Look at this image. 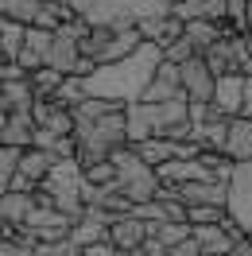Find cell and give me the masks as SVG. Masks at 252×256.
I'll return each instance as SVG.
<instances>
[{"label": "cell", "mask_w": 252, "mask_h": 256, "mask_svg": "<svg viewBox=\"0 0 252 256\" xmlns=\"http://www.w3.org/2000/svg\"><path fill=\"white\" fill-rule=\"evenodd\" d=\"M163 66V47L156 43H144L136 54H128L120 62H101L86 78V94L90 97H105V101H116V105H136L144 101V90L152 86V78Z\"/></svg>", "instance_id": "1"}, {"label": "cell", "mask_w": 252, "mask_h": 256, "mask_svg": "<svg viewBox=\"0 0 252 256\" xmlns=\"http://www.w3.org/2000/svg\"><path fill=\"white\" fill-rule=\"evenodd\" d=\"M74 140H78V163L82 167L112 160V156L128 144V116H124V109L109 112V116H101V120H78Z\"/></svg>", "instance_id": "2"}, {"label": "cell", "mask_w": 252, "mask_h": 256, "mask_svg": "<svg viewBox=\"0 0 252 256\" xmlns=\"http://www.w3.org/2000/svg\"><path fill=\"white\" fill-rule=\"evenodd\" d=\"M112 167H116V190L124 194L132 206H140V202H156L159 198V171L156 167H148V163L136 156V148L132 144H124L116 156H112Z\"/></svg>", "instance_id": "3"}, {"label": "cell", "mask_w": 252, "mask_h": 256, "mask_svg": "<svg viewBox=\"0 0 252 256\" xmlns=\"http://www.w3.org/2000/svg\"><path fill=\"white\" fill-rule=\"evenodd\" d=\"M178 78H182V94L194 101V105H214V94H218V74L210 70L206 54L190 58V62L178 66Z\"/></svg>", "instance_id": "4"}, {"label": "cell", "mask_w": 252, "mask_h": 256, "mask_svg": "<svg viewBox=\"0 0 252 256\" xmlns=\"http://www.w3.org/2000/svg\"><path fill=\"white\" fill-rule=\"evenodd\" d=\"M248 43H244V35H225V39H218L214 47L206 50V62H210V70L214 74H244V66H248Z\"/></svg>", "instance_id": "5"}, {"label": "cell", "mask_w": 252, "mask_h": 256, "mask_svg": "<svg viewBox=\"0 0 252 256\" xmlns=\"http://www.w3.org/2000/svg\"><path fill=\"white\" fill-rule=\"evenodd\" d=\"M229 214L236 218V225L248 237L252 233V163H240L233 182H229Z\"/></svg>", "instance_id": "6"}, {"label": "cell", "mask_w": 252, "mask_h": 256, "mask_svg": "<svg viewBox=\"0 0 252 256\" xmlns=\"http://www.w3.org/2000/svg\"><path fill=\"white\" fill-rule=\"evenodd\" d=\"M28 229L39 240H66L70 229H74V218L62 214V210H54V206H35L32 218H28Z\"/></svg>", "instance_id": "7"}, {"label": "cell", "mask_w": 252, "mask_h": 256, "mask_svg": "<svg viewBox=\"0 0 252 256\" xmlns=\"http://www.w3.org/2000/svg\"><path fill=\"white\" fill-rule=\"evenodd\" d=\"M174 194H178L186 206H225L229 210V182H218V178L182 182V186H174Z\"/></svg>", "instance_id": "8"}, {"label": "cell", "mask_w": 252, "mask_h": 256, "mask_svg": "<svg viewBox=\"0 0 252 256\" xmlns=\"http://www.w3.org/2000/svg\"><path fill=\"white\" fill-rule=\"evenodd\" d=\"M148 237H152V225L140 222V218H132V214H124V218H116V222L109 225V240L120 248V252L144 248V244H148Z\"/></svg>", "instance_id": "9"}, {"label": "cell", "mask_w": 252, "mask_h": 256, "mask_svg": "<svg viewBox=\"0 0 252 256\" xmlns=\"http://www.w3.org/2000/svg\"><path fill=\"white\" fill-rule=\"evenodd\" d=\"M214 109L221 116H229V120L244 112V74H221L218 94H214Z\"/></svg>", "instance_id": "10"}, {"label": "cell", "mask_w": 252, "mask_h": 256, "mask_svg": "<svg viewBox=\"0 0 252 256\" xmlns=\"http://www.w3.org/2000/svg\"><path fill=\"white\" fill-rule=\"evenodd\" d=\"M136 28H140L144 43H156V47H163V50L186 35V24H182V20H174V16H152V20H140Z\"/></svg>", "instance_id": "11"}, {"label": "cell", "mask_w": 252, "mask_h": 256, "mask_svg": "<svg viewBox=\"0 0 252 256\" xmlns=\"http://www.w3.org/2000/svg\"><path fill=\"white\" fill-rule=\"evenodd\" d=\"M182 94V78H178V66L174 62H163L159 66V74L152 78V86L144 90V101H152V105H163V101H178Z\"/></svg>", "instance_id": "12"}, {"label": "cell", "mask_w": 252, "mask_h": 256, "mask_svg": "<svg viewBox=\"0 0 252 256\" xmlns=\"http://www.w3.org/2000/svg\"><path fill=\"white\" fill-rule=\"evenodd\" d=\"M78 62H82V43L66 32H54V47L47 54V66H54L58 74L70 78V74H78Z\"/></svg>", "instance_id": "13"}, {"label": "cell", "mask_w": 252, "mask_h": 256, "mask_svg": "<svg viewBox=\"0 0 252 256\" xmlns=\"http://www.w3.org/2000/svg\"><path fill=\"white\" fill-rule=\"evenodd\" d=\"M225 156H229L236 167H240V163H252V116H233V120H229Z\"/></svg>", "instance_id": "14"}, {"label": "cell", "mask_w": 252, "mask_h": 256, "mask_svg": "<svg viewBox=\"0 0 252 256\" xmlns=\"http://www.w3.org/2000/svg\"><path fill=\"white\" fill-rule=\"evenodd\" d=\"M35 132H39V124H35L32 109L8 112V128H4V140H0V144H8V148H35Z\"/></svg>", "instance_id": "15"}, {"label": "cell", "mask_w": 252, "mask_h": 256, "mask_svg": "<svg viewBox=\"0 0 252 256\" xmlns=\"http://www.w3.org/2000/svg\"><path fill=\"white\" fill-rule=\"evenodd\" d=\"M35 206H39L35 194H20V190L0 194V222L4 225H28V218H32Z\"/></svg>", "instance_id": "16"}, {"label": "cell", "mask_w": 252, "mask_h": 256, "mask_svg": "<svg viewBox=\"0 0 252 256\" xmlns=\"http://www.w3.org/2000/svg\"><path fill=\"white\" fill-rule=\"evenodd\" d=\"M35 90H32V78H16V82H4V94H0V109L8 112H24V109H35Z\"/></svg>", "instance_id": "17"}, {"label": "cell", "mask_w": 252, "mask_h": 256, "mask_svg": "<svg viewBox=\"0 0 252 256\" xmlns=\"http://www.w3.org/2000/svg\"><path fill=\"white\" fill-rule=\"evenodd\" d=\"M24 43H28V24H16V20L0 16V58L4 62H16Z\"/></svg>", "instance_id": "18"}, {"label": "cell", "mask_w": 252, "mask_h": 256, "mask_svg": "<svg viewBox=\"0 0 252 256\" xmlns=\"http://www.w3.org/2000/svg\"><path fill=\"white\" fill-rule=\"evenodd\" d=\"M54 156L50 152H43V148H24V156H20V175L35 178V182H43V178L50 175V167H54Z\"/></svg>", "instance_id": "19"}, {"label": "cell", "mask_w": 252, "mask_h": 256, "mask_svg": "<svg viewBox=\"0 0 252 256\" xmlns=\"http://www.w3.org/2000/svg\"><path fill=\"white\" fill-rule=\"evenodd\" d=\"M186 39L198 47V54H206L218 39H225V32H221V24H214V20H190L186 24Z\"/></svg>", "instance_id": "20"}, {"label": "cell", "mask_w": 252, "mask_h": 256, "mask_svg": "<svg viewBox=\"0 0 252 256\" xmlns=\"http://www.w3.org/2000/svg\"><path fill=\"white\" fill-rule=\"evenodd\" d=\"M86 78H74V74H70V78H62V86H58V94L50 97V101H54V105H62V109H78L82 101H86Z\"/></svg>", "instance_id": "21"}, {"label": "cell", "mask_w": 252, "mask_h": 256, "mask_svg": "<svg viewBox=\"0 0 252 256\" xmlns=\"http://www.w3.org/2000/svg\"><path fill=\"white\" fill-rule=\"evenodd\" d=\"M152 237L163 240L167 248H174V244H182L186 237H194V225L190 222H156L152 225Z\"/></svg>", "instance_id": "22"}, {"label": "cell", "mask_w": 252, "mask_h": 256, "mask_svg": "<svg viewBox=\"0 0 252 256\" xmlns=\"http://www.w3.org/2000/svg\"><path fill=\"white\" fill-rule=\"evenodd\" d=\"M62 78H66V74H58L54 66H39V70L32 74V90H35V97H39V101H50V97L58 94Z\"/></svg>", "instance_id": "23"}, {"label": "cell", "mask_w": 252, "mask_h": 256, "mask_svg": "<svg viewBox=\"0 0 252 256\" xmlns=\"http://www.w3.org/2000/svg\"><path fill=\"white\" fill-rule=\"evenodd\" d=\"M124 109V105H116V101H105V97H86L78 109H74V120H101V116H109V112Z\"/></svg>", "instance_id": "24"}, {"label": "cell", "mask_w": 252, "mask_h": 256, "mask_svg": "<svg viewBox=\"0 0 252 256\" xmlns=\"http://www.w3.org/2000/svg\"><path fill=\"white\" fill-rule=\"evenodd\" d=\"M20 156H24V148L0 144V194H8V186H12V178L20 171Z\"/></svg>", "instance_id": "25"}, {"label": "cell", "mask_w": 252, "mask_h": 256, "mask_svg": "<svg viewBox=\"0 0 252 256\" xmlns=\"http://www.w3.org/2000/svg\"><path fill=\"white\" fill-rule=\"evenodd\" d=\"M229 218L225 206H190V225H221Z\"/></svg>", "instance_id": "26"}, {"label": "cell", "mask_w": 252, "mask_h": 256, "mask_svg": "<svg viewBox=\"0 0 252 256\" xmlns=\"http://www.w3.org/2000/svg\"><path fill=\"white\" fill-rule=\"evenodd\" d=\"M190 58H198V47L190 43L186 35L178 39V43H171V47L163 50V62H174V66H182V62H190Z\"/></svg>", "instance_id": "27"}, {"label": "cell", "mask_w": 252, "mask_h": 256, "mask_svg": "<svg viewBox=\"0 0 252 256\" xmlns=\"http://www.w3.org/2000/svg\"><path fill=\"white\" fill-rule=\"evenodd\" d=\"M132 218H140V222L156 225V222H167V210H163V202H140V206H132Z\"/></svg>", "instance_id": "28"}, {"label": "cell", "mask_w": 252, "mask_h": 256, "mask_svg": "<svg viewBox=\"0 0 252 256\" xmlns=\"http://www.w3.org/2000/svg\"><path fill=\"white\" fill-rule=\"evenodd\" d=\"M70 252H74L70 237L66 240H39V244H35V256H70Z\"/></svg>", "instance_id": "29"}, {"label": "cell", "mask_w": 252, "mask_h": 256, "mask_svg": "<svg viewBox=\"0 0 252 256\" xmlns=\"http://www.w3.org/2000/svg\"><path fill=\"white\" fill-rule=\"evenodd\" d=\"M0 256H35V244H24V240H0Z\"/></svg>", "instance_id": "30"}, {"label": "cell", "mask_w": 252, "mask_h": 256, "mask_svg": "<svg viewBox=\"0 0 252 256\" xmlns=\"http://www.w3.org/2000/svg\"><path fill=\"white\" fill-rule=\"evenodd\" d=\"M82 256H120V248H116L112 240H97L90 248H82Z\"/></svg>", "instance_id": "31"}, {"label": "cell", "mask_w": 252, "mask_h": 256, "mask_svg": "<svg viewBox=\"0 0 252 256\" xmlns=\"http://www.w3.org/2000/svg\"><path fill=\"white\" fill-rule=\"evenodd\" d=\"M240 116H252V74H244V112Z\"/></svg>", "instance_id": "32"}, {"label": "cell", "mask_w": 252, "mask_h": 256, "mask_svg": "<svg viewBox=\"0 0 252 256\" xmlns=\"http://www.w3.org/2000/svg\"><path fill=\"white\" fill-rule=\"evenodd\" d=\"M120 256H148L144 248H132V252H120Z\"/></svg>", "instance_id": "33"}, {"label": "cell", "mask_w": 252, "mask_h": 256, "mask_svg": "<svg viewBox=\"0 0 252 256\" xmlns=\"http://www.w3.org/2000/svg\"><path fill=\"white\" fill-rule=\"evenodd\" d=\"M244 74H252V58H248V66H244Z\"/></svg>", "instance_id": "34"}, {"label": "cell", "mask_w": 252, "mask_h": 256, "mask_svg": "<svg viewBox=\"0 0 252 256\" xmlns=\"http://www.w3.org/2000/svg\"><path fill=\"white\" fill-rule=\"evenodd\" d=\"M0 94H4V78H0Z\"/></svg>", "instance_id": "35"}]
</instances>
